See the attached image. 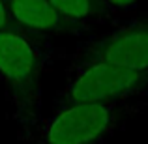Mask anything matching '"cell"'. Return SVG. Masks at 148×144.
<instances>
[{"instance_id": "cell-7", "label": "cell", "mask_w": 148, "mask_h": 144, "mask_svg": "<svg viewBox=\"0 0 148 144\" xmlns=\"http://www.w3.org/2000/svg\"><path fill=\"white\" fill-rule=\"evenodd\" d=\"M103 6L111 11L112 15L114 13H120V11H130L133 8H137L143 0H101Z\"/></svg>"}, {"instance_id": "cell-3", "label": "cell", "mask_w": 148, "mask_h": 144, "mask_svg": "<svg viewBox=\"0 0 148 144\" xmlns=\"http://www.w3.org/2000/svg\"><path fill=\"white\" fill-rule=\"evenodd\" d=\"M148 90V75L109 66L103 62L73 60L66 86L60 92V107L79 103L130 101Z\"/></svg>"}, {"instance_id": "cell-1", "label": "cell", "mask_w": 148, "mask_h": 144, "mask_svg": "<svg viewBox=\"0 0 148 144\" xmlns=\"http://www.w3.org/2000/svg\"><path fill=\"white\" fill-rule=\"evenodd\" d=\"M133 111L130 101L60 107L43 124L36 144H101Z\"/></svg>"}, {"instance_id": "cell-5", "label": "cell", "mask_w": 148, "mask_h": 144, "mask_svg": "<svg viewBox=\"0 0 148 144\" xmlns=\"http://www.w3.org/2000/svg\"><path fill=\"white\" fill-rule=\"evenodd\" d=\"M11 23L23 32L58 34L77 32L69 23L60 17L49 0H6Z\"/></svg>"}, {"instance_id": "cell-2", "label": "cell", "mask_w": 148, "mask_h": 144, "mask_svg": "<svg viewBox=\"0 0 148 144\" xmlns=\"http://www.w3.org/2000/svg\"><path fill=\"white\" fill-rule=\"evenodd\" d=\"M43 64V53L26 32L15 28L0 32V77L23 122L32 120L40 107Z\"/></svg>"}, {"instance_id": "cell-4", "label": "cell", "mask_w": 148, "mask_h": 144, "mask_svg": "<svg viewBox=\"0 0 148 144\" xmlns=\"http://www.w3.org/2000/svg\"><path fill=\"white\" fill-rule=\"evenodd\" d=\"M77 62H103L148 75V15L120 23L83 43Z\"/></svg>"}, {"instance_id": "cell-8", "label": "cell", "mask_w": 148, "mask_h": 144, "mask_svg": "<svg viewBox=\"0 0 148 144\" xmlns=\"http://www.w3.org/2000/svg\"><path fill=\"white\" fill-rule=\"evenodd\" d=\"M11 25H13V23H11L10 11H8L6 0H0V32H2V30H10Z\"/></svg>"}, {"instance_id": "cell-6", "label": "cell", "mask_w": 148, "mask_h": 144, "mask_svg": "<svg viewBox=\"0 0 148 144\" xmlns=\"http://www.w3.org/2000/svg\"><path fill=\"white\" fill-rule=\"evenodd\" d=\"M49 2L60 13V17L69 23L77 32L88 26L101 25L112 17V13L103 6L101 0H49Z\"/></svg>"}]
</instances>
